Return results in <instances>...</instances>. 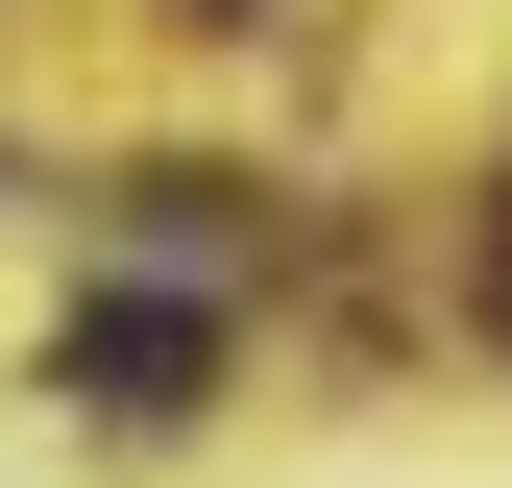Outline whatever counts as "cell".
I'll return each instance as SVG.
<instances>
[{
    "label": "cell",
    "mask_w": 512,
    "mask_h": 488,
    "mask_svg": "<svg viewBox=\"0 0 512 488\" xmlns=\"http://www.w3.org/2000/svg\"><path fill=\"white\" fill-rule=\"evenodd\" d=\"M196 366H220L196 293H98V318L49 342V391H74V415H196Z\"/></svg>",
    "instance_id": "obj_1"
},
{
    "label": "cell",
    "mask_w": 512,
    "mask_h": 488,
    "mask_svg": "<svg viewBox=\"0 0 512 488\" xmlns=\"http://www.w3.org/2000/svg\"><path fill=\"white\" fill-rule=\"evenodd\" d=\"M488 318H512V244H488Z\"/></svg>",
    "instance_id": "obj_2"
}]
</instances>
